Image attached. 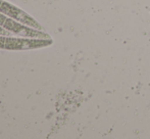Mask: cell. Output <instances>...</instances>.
Wrapping results in <instances>:
<instances>
[{
  "label": "cell",
  "mask_w": 150,
  "mask_h": 139,
  "mask_svg": "<svg viewBox=\"0 0 150 139\" xmlns=\"http://www.w3.org/2000/svg\"><path fill=\"white\" fill-rule=\"evenodd\" d=\"M52 43L51 39H36V38H12L5 36L4 49L9 50H28L41 48Z\"/></svg>",
  "instance_id": "1"
},
{
  "label": "cell",
  "mask_w": 150,
  "mask_h": 139,
  "mask_svg": "<svg viewBox=\"0 0 150 139\" xmlns=\"http://www.w3.org/2000/svg\"><path fill=\"white\" fill-rule=\"evenodd\" d=\"M0 12L5 16H9L11 18H14L16 21L20 23H23L24 25L31 27V28L37 29V30H42L41 25L38 22H36V20H34L31 16H29L28 13H26L25 11H23L22 9L18 8L16 6L12 5V4L8 3V2L2 1L0 0Z\"/></svg>",
  "instance_id": "2"
},
{
  "label": "cell",
  "mask_w": 150,
  "mask_h": 139,
  "mask_svg": "<svg viewBox=\"0 0 150 139\" xmlns=\"http://www.w3.org/2000/svg\"><path fill=\"white\" fill-rule=\"evenodd\" d=\"M4 29L9 31L10 33H13L14 35L21 36L24 38H36V39H50L49 35L37 30V29L31 28V27L24 26L23 24L16 22L12 18H6L3 24Z\"/></svg>",
  "instance_id": "3"
},
{
  "label": "cell",
  "mask_w": 150,
  "mask_h": 139,
  "mask_svg": "<svg viewBox=\"0 0 150 139\" xmlns=\"http://www.w3.org/2000/svg\"><path fill=\"white\" fill-rule=\"evenodd\" d=\"M0 35H2V36H11L9 31H7L6 29H4L3 27L1 28V26H0Z\"/></svg>",
  "instance_id": "4"
},
{
  "label": "cell",
  "mask_w": 150,
  "mask_h": 139,
  "mask_svg": "<svg viewBox=\"0 0 150 139\" xmlns=\"http://www.w3.org/2000/svg\"><path fill=\"white\" fill-rule=\"evenodd\" d=\"M2 36V35H1ZM0 36V48L4 49V43H5V37H1Z\"/></svg>",
  "instance_id": "5"
}]
</instances>
